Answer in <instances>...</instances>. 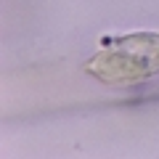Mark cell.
I'll list each match as a JSON object with an SVG mask.
<instances>
[{"mask_svg": "<svg viewBox=\"0 0 159 159\" xmlns=\"http://www.w3.org/2000/svg\"><path fill=\"white\" fill-rule=\"evenodd\" d=\"M90 77L106 85H133L159 74V32H133L103 40V48L85 61Z\"/></svg>", "mask_w": 159, "mask_h": 159, "instance_id": "cell-1", "label": "cell"}]
</instances>
